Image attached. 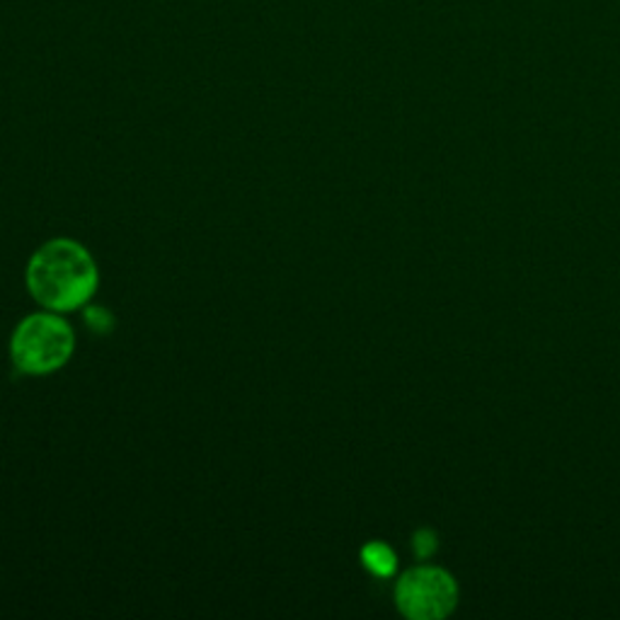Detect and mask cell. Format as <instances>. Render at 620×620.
Instances as JSON below:
<instances>
[{"label": "cell", "mask_w": 620, "mask_h": 620, "mask_svg": "<svg viewBox=\"0 0 620 620\" xmlns=\"http://www.w3.org/2000/svg\"><path fill=\"white\" fill-rule=\"evenodd\" d=\"M415 553H417V558H429L436 551V535L432 531H427L422 529L417 535H415Z\"/></svg>", "instance_id": "5"}, {"label": "cell", "mask_w": 620, "mask_h": 620, "mask_svg": "<svg viewBox=\"0 0 620 620\" xmlns=\"http://www.w3.org/2000/svg\"><path fill=\"white\" fill-rule=\"evenodd\" d=\"M76 334L71 325L54 313H35L17 325L10 340V356L17 371L47 376L63 369L71 359Z\"/></svg>", "instance_id": "2"}, {"label": "cell", "mask_w": 620, "mask_h": 620, "mask_svg": "<svg viewBox=\"0 0 620 620\" xmlns=\"http://www.w3.org/2000/svg\"><path fill=\"white\" fill-rule=\"evenodd\" d=\"M86 320L92 325L94 330H100V332L110 328V318L102 313V308H90V311L86 313Z\"/></svg>", "instance_id": "6"}, {"label": "cell", "mask_w": 620, "mask_h": 620, "mask_svg": "<svg viewBox=\"0 0 620 620\" xmlns=\"http://www.w3.org/2000/svg\"><path fill=\"white\" fill-rule=\"evenodd\" d=\"M98 265L76 240L56 238L41 245L27 265V289L41 306L54 313L78 311L94 296Z\"/></svg>", "instance_id": "1"}, {"label": "cell", "mask_w": 620, "mask_h": 620, "mask_svg": "<svg viewBox=\"0 0 620 620\" xmlns=\"http://www.w3.org/2000/svg\"><path fill=\"white\" fill-rule=\"evenodd\" d=\"M362 558H364V565L369 567V570L378 577H388V574H393V570H395V555L383 543L366 545Z\"/></svg>", "instance_id": "4"}, {"label": "cell", "mask_w": 620, "mask_h": 620, "mask_svg": "<svg viewBox=\"0 0 620 620\" xmlns=\"http://www.w3.org/2000/svg\"><path fill=\"white\" fill-rule=\"evenodd\" d=\"M458 586L439 567H415L395 584V604L407 618L436 620L456 608Z\"/></svg>", "instance_id": "3"}]
</instances>
